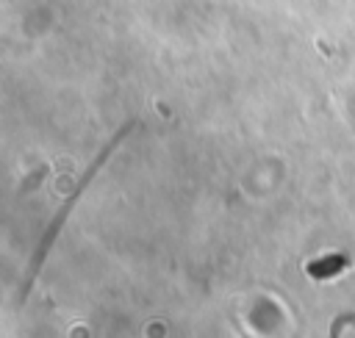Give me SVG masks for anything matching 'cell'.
Here are the masks:
<instances>
[{
  "label": "cell",
  "mask_w": 355,
  "mask_h": 338,
  "mask_svg": "<svg viewBox=\"0 0 355 338\" xmlns=\"http://www.w3.org/2000/svg\"><path fill=\"white\" fill-rule=\"evenodd\" d=\"M130 127H133V122H128L125 127H119V133H116V136H114V139H111V141H108V144H105V147L100 150V155L94 158V163L89 166V172H86V175H83L80 180H78V186H75V188H72V191L67 194V199L61 202V208H58V211L53 213V222L47 224V230H44V235H42V241H39V247H36V255H33V260H31L28 277H25V283H22V296H25V294L31 291V285H33V280H36V274H39V269H42V263H44V258H47V252H50L53 241H55V235L61 233V227H64L67 216L72 213V208L78 205V199L83 197V191L89 188V183L94 180L97 169H100V166L105 163V158H111V152H114V150L119 147V141H122V139L128 136V130H130Z\"/></svg>",
  "instance_id": "obj_1"
},
{
  "label": "cell",
  "mask_w": 355,
  "mask_h": 338,
  "mask_svg": "<svg viewBox=\"0 0 355 338\" xmlns=\"http://www.w3.org/2000/svg\"><path fill=\"white\" fill-rule=\"evenodd\" d=\"M349 266H352V258L349 255L333 252V255H322L316 260H308L305 263V274L313 277V280H330V277H336L338 272H344Z\"/></svg>",
  "instance_id": "obj_2"
}]
</instances>
